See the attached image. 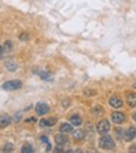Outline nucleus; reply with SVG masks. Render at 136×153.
Here are the masks:
<instances>
[{"mask_svg": "<svg viewBox=\"0 0 136 153\" xmlns=\"http://www.w3.org/2000/svg\"><path fill=\"white\" fill-rule=\"evenodd\" d=\"M99 146H100V148H102V149H114L115 148V142L110 136L104 134L99 139Z\"/></svg>", "mask_w": 136, "mask_h": 153, "instance_id": "f257e3e1", "label": "nucleus"}, {"mask_svg": "<svg viewBox=\"0 0 136 153\" xmlns=\"http://www.w3.org/2000/svg\"><path fill=\"white\" fill-rule=\"evenodd\" d=\"M23 85V83L20 80H9L3 84V89L4 91H16V89H20Z\"/></svg>", "mask_w": 136, "mask_h": 153, "instance_id": "f03ea898", "label": "nucleus"}, {"mask_svg": "<svg viewBox=\"0 0 136 153\" xmlns=\"http://www.w3.org/2000/svg\"><path fill=\"white\" fill-rule=\"evenodd\" d=\"M96 131H98L100 134H106V133L110 131V123L106 119L100 120V122L98 123V126H96Z\"/></svg>", "mask_w": 136, "mask_h": 153, "instance_id": "7ed1b4c3", "label": "nucleus"}, {"mask_svg": "<svg viewBox=\"0 0 136 153\" xmlns=\"http://www.w3.org/2000/svg\"><path fill=\"white\" fill-rule=\"evenodd\" d=\"M111 118H112V122H114V123L121 124V123L125 122L126 116H125L124 113H121V112H114V113L111 114Z\"/></svg>", "mask_w": 136, "mask_h": 153, "instance_id": "20e7f679", "label": "nucleus"}, {"mask_svg": "<svg viewBox=\"0 0 136 153\" xmlns=\"http://www.w3.org/2000/svg\"><path fill=\"white\" fill-rule=\"evenodd\" d=\"M35 111H36V113L39 114V116H45L46 113H49L50 108L46 103H37L36 107H35Z\"/></svg>", "mask_w": 136, "mask_h": 153, "instance_id": "39448f33", "label": "nucleus"}, {"mask_svg": "<svg viewBox=\"0 0 136 153\" xmlns=\"http://www.w3.org/2000/svg\"><path fill=\"white\" fill-rule=\"evenodd\" d=\"M135 136H136V129L134 128V127H131V128H129L124 132V139L126 142L132 141V139L135 138Z\"/></svg>", "mask_w": 136, "mask_h": 153, "instance_id": "423d86ee", "label": "nucleus"}, {"mask_svg": "<svg viewBox=\"0 0 136 153\" xmlns=\"http://www.w3.org/2000/svg\"><path fill=\"white\" fill-rule=\"evenodd\" d=\"M109 103H110V105H111L112 108H120V107H122V100L119 97H116V95H112V97L109 99Z\"/></svg>", "mask_w": 136, "mask_h": 153, "instance_id": "0eeeda50", "label": "nucleus"}, {"mask_svg": "<svg viewBox=\"0 0 136 153\" xmlns=\"http://www.w3.org/2000/svg\"><path fill=\"white\" fill-rule=\"evenodd\" d=\"M11 123V118L8 114H1L0 116V128H5Z\"/></svg>", "mask_w": 136, "mask_h": 153, "instance_id": "6e6552de", "label": "nucleus"}, {"mask_svg": "<svg viewBox=\"0 0 136 153\" xmlns=\"http://www.w3.org/2000/svg\"><path fill=\"white\" fill-rule=\"evenodd\" d=\"M55 142H56V144H59V146H68L69 144V139L64 134H57L55 137Z\"/></svg>", "mask_w": 136, "mask_h": 153, "instance_id": "1a4fd4ad", "label": "nucleus"}, {"mask_svg": "<svg viewBox=\"0 0 136 153\" xmlns=\"http://www.w3.org/2000/svg\"><path fill=\"white\" fill-rule=\"evenodd\" d=\"M56 118L53 117V118H49V119H43L41 122H40V127L41 128H44V127H51V126H54L56 123Z\"/></svg>", "mask_w": 136, "mask_h": 153, "instance_id": "9d476101", "label": "nucleus"}, {"mask_svg": "<svg viewBox=\"0 0 136 153\" xmlns=\"http://www.w3.org/2000/svg\"><path fill=\"white\" fill-rule=\"evenodd\" d=\"M73 136L75 138V141H82L85 138V132L82 129H76L75 132H73Z\"/></svg>", "mask_w": 136, "mask_h": 153, "instance_id": "9b49d317", "label": "nucleus"}, {"mask_svg": "<svg viewBox=\"0 0 136 153\" xmlns=\"http://www.w3.org/2000/svg\"><path fill=\"white\" fill-rule=\"evenodd\" d=\"M126 102H127V104L130 107H136V94L135 93H130L127 95Z\"/></svg>", "mask_w": 136, "mask_h": 153, "instance_id": "f8f14e48", "label": "nucleus"}, {"mask_svg": "<svg viewBox=\"0 0 136 153\" xmlns=\"http://www.w3.org/2000/svg\"><path fill=\"white\" fill-rule=\"evenodd\" d=\"M60 132L61 133H71L73 132V126L69 123H62L60 126Z\"/></svg>", "mask_w": 136, "mask_h": 153, "instance_id": "ddd939ff", "label": "nucleus"}, {"mask_svg": "<svg viewBox=\"0 0 136 153\" xmlns=\"http://www.w3.org/2000/svg\"><path fill=\"white\" fill-rule=\"evenodd\" d=\"M70 122H71V124H74V126H80L82 123V120H81V118L79 116H71L70 117Z\"/></svg>", "mask_w": 136, "mask_h": 153, "instance_id": "4468645a", "label": "nucleus"}, {"mask_svg": "<svg viewBox=\"0 0 136 153\" xmlns=\"http://www.w3.org/2000/svg\"><path fill=\"white\" fill-rule=\"evenodd\" d=\"M21 152L23 153H33L34 149H33V147H31L30 144H24L23 148H21Z\"/></svg>", "mask_w": 136, "mask_h": 153, "instance_id": "2eb2a0df", "label": "nucleus"}, {"mask_svg": "<svg viewBox=\"0 0 136 153\" xmlns=\"http://www.w3.org/2000/svg\"><path fill=\"white\" fill-rule=\"evenodd\" d=\"M39 75H40L41 78L45 79V80H50L51 79V74L49 72H39Z\"/></svg>", "mask_w": 136, "mask_h": 153, "instance_id": "dca6fc26", "label": "nucleus"}, {"mask_svg": "<svg viewBox=\"0 0 136 153\" xmlns=\"http://www.w3.org/2000/svg\"><path fill=\"white\" fill-rule=\"evenodd\" d=\"M6 68H8V71L14 72V71H16V64H15V63L8 62V63H6Z\"/></svg>", "mask_w": 136, "mask_h": 153, "instance_id": "f3484780", "label": "nucleus"}, {"mask_svg": "<svg viewBox=\"0 0 136 153\" xmlns=\"http://www.w3.org/2000/svg\"><path fill=\"white\" fill-rule=\"evenodd\" d=\"M12 149H14V146H12L11 143H6L4 146V148H3V152H11Z\"/></svg>", "mask_w": 136, "mask_h": 153, "instance_id": "a211bd4d", "label": "nucleus"}, {"mask_svg": "<svg viewBox=\"0 0 136 153\" xmlns=\"http://www.w3.org/2000/svg\"><path fill=\"white\" fill-rule=\"evenodd\" d=\"M11 47H12V44H11V42H6V43L4 44V47H3V49L5 50V52H10V50H11Z\"/></svg>", "mask_w": 136, "mask_h": 153, "instance_id": "6ab92c4d", "label": "nucleus"}, {"mask_svg": "<svg viewBox=\"0 0 136 153\" xmlns=\"http://www.w3.org/2000/svg\"><path fill=\"white\" fill-rule=\"evenodd\" d=\"M93 113L94 114H100V113H102V109H101L100 107H96L95 109H93Z\"/></svg>", "mask_w": 136, "mask_h": 153, "instance_id": "aec40b11", "label": "nucleus"}, {"mask_svg": "<svg viewBox=\"0 0 136 153\" xmlns=\"http://www.w3.org/2000/svg\"><path fill=\"white\" fill-rule=\"evenodd\" d=\"M20 118H21V113H16L15 117H14V120H15V122H19V120H20Z\"/></svg>", "mask_w": 136, "mask_h": 153, "instance_id": "412c9836", "label": "nucleus"}, {"mask_svg": "<svg viewBox=\"0 0 136 153\" xmlns=\"http://www.w3.org/2000/svg\"><path fill=\"white\" fill-rule=\"evenodd\" d=\"M20 40H28V34H21L20 35Z\"/></svg>", "mask_w": 136, "mask_h": 153, "instance_id": "4be33fe9", "label": "nucleus"}, {"mask_svg": "<svg viewBox=\"0 0 136 153\" xmlns=\"http://www.w3.org/2000/svg\"><path fill=\"white\" fill-rule=\"evenodd\" d=\"M40 139H41V142H44V143H46V144L49 143V139H48L46 137H45V136H43V137H41Z\"/></svg>", "mask_w": 136, "mask_h": 153, "instance_id": "5701e85b", "label": "nucleus"}, {"mask_svg": "<svg viewBox=\"0 0 136 153\" xmlns=\"http://www.w3.org/2000/svg\"><path fill=\"white\" fill-rule=\"evenodd\" d=\"M35 120H36V118H34V117H31V118L26 119V122H35Z\"/></svg>", "mask_w": 136, "mask_h": 153, "instance_id": "b1692460", "label": "nucleus"}, {"mask_svg": "<svg viewBox=\"0 0 136 153\" xmlns=\"http://www.w3.org/2000/svg\"><path fill=\"white\" fill-rule=\"evenodd\" d=\"M62 105H64V107H68V105H69V102H68V100H64V102H62Z\"/></svg>", "mask_w": 136, "mask_h": 153, "instance_id": "393cba45", "label": "nucleus"}, {"mask_svg": "<svg viewBox=\"0 0 136 153\" xmlns=\"http://www.w3.org/2000/svg\"><path fill=\"white\" fill-rule=\"evenodd\" d=\"M132 119H134L135 122H136V113H134V114H132Z\"/></svg>", "mask_w": 136, "mask_h": 153, "instance_id": "a878e982", "label": "nucleus"}, {"mask_svg": "<svg viewBox=\"0 0 136 153\" xmlns=\"http://www.w3.org/2000/svg\"><path fill=\"white\" fill-rule=\"evenodd\" d=\"M4 52V49H3V47L1 45H0V55H1V53Z\"/></svg>", "mask_w": 136, "mask_h": 153, "instance_id": "bb28decb", "label": "nucleus"}, {"mask_svg": "<svg viewBox=\"0 0 136 153\" xmlns=\"http://www.w3.org/2000/svg\"><path fill=\"white\" fill-rule=\"evenodd\" d=\"M134 88H136V83H135V84H134Z\"/></svg>", "mask_w": 136, "mask_h": 153, "instance_id": "cd10ccee", "label": "nucleus"}]
</instances>
